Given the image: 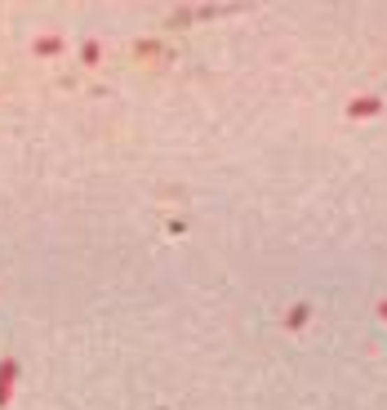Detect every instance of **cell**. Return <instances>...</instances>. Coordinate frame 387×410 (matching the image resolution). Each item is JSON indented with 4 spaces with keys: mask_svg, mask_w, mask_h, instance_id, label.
<instances>
[{
    "mask_svg": "<svg viewBox=\"0 0 387 410\" xmlns=\"http://www.w3.org/2000/svg\"><path fill=\"white\" fill-rule=\"evenodd\" d=\"M289 330H298V325H307V304H298V308H289Z\"/></svg>",
    "mask_w": 387,
    "mask_h": 410,
    "instance_id": "2",
    "label": "cell"
},
{
    "mask_svg": "<svg viewBox=\"0 0 387 410\" xmlns=\"http://www.w3.org/2000/svg\"><path fill=\"white\" fill-rule=\"evenodd\" d=\"M191 22V9H178V14H169V27H187Z\"/></svg>",
    "mask_w": 387,
    "mask_h": 410,
    "instance_id": "3",
    "label": "cell"
},
{
    "mask_svg": "<svg viewBox=\"0 0 387 410\" xmlns=\"http://www.w3.org/2000/svg\"><path fill=\"white\" fill-rule=\"evenodd\" d=\"M379 317H383V321H387V299H383V304H379Z\"/></svg>",
    "mask_w": 387,
    "mask_h": 410,
    "instance_id": "5",
    "label": "cell"
},
{
    "mask_svg": "<svg viewBox=\"0 0 387 410\" xmlns=\"http://www.w3.org/2000/svg\"><path fill=\"white\" fill-rule=\"evenodd\" d=\"M383 112V99H374V94H365V99H352V103H347V116H379Z\"/></svg>",
    "mask_w": 387,
    "mask_h": 410,
    "instance_id": "1",
    "label": "cell"
},
{
    "mask_svg": "<svg viewBox=\"0 0 387 410\" xmlns=\"http://www.w3.org/2000/svg\"><path fill=\"white\" fill-rule=\"evenodd\" d=\"M9 379H14V366L0 370V402H5V393H9Z\"/></svg>",
    "mask_w": 387,
    "mask_h": 410,
    "instance_id": "4",
    "label": "cell"
}]
</instances>
